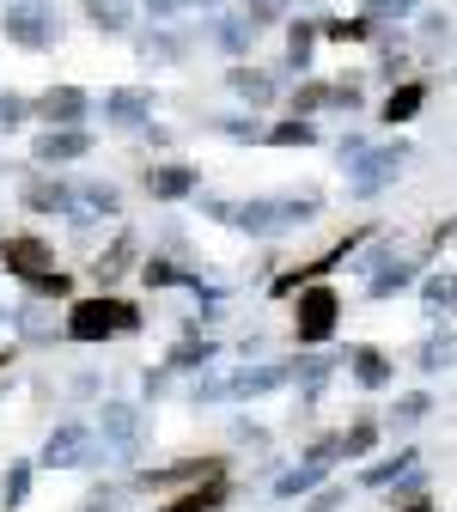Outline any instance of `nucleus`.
I'll use <instances>...</instances> for the list:
<instances>
[{
  "mask_svg": "<svg viewBox=\"0 0 457 512\" xmlns=\"http://www.w3.org/2000/svg\"><path fill=\"white\" fill-rule=\"evenodd\" d=\"M86 19L98 31H122L128 25V7H122V0H86Z\"/></svg>",
  "mask_w": 457,
  "mask_h": 512,
  "instance_id": "36",
  "label": "nucleus"
},
{
  "mask_svg": "<svg viewBox=\"0 0 457 512\" xmlns=\"http://www.w3.org/2000/svg\"><path fill=\"white\" fill-rule=\"evenodd\" d=\"M415 0H366V19H409Z\"/></svg>",
  "mask_w": 457,
  "mask_h": 512,
  "instance_id": "44",
  "label": "nucleus"
},
{
  "mask_svg": "<svg viewBox=\"0 0 457 512\" xmlns=\"http://www.w3.org/2000/svg\"><path fill=\"white\" fill-rule=\"evenodd\" d=\"M336 506H342V488H323V494L311 500V512H336Z\"/></svg>",
  "mask_w": 457,
  "mask_h": 512,
  "instance_id": "48",
  "label": "nucleus"
},
{
  "mask_svg": "<svg viewBox=\"0 0 457 512\" xmlns=\"http://www.w3.org/2000/svg\"><path fill=\"white\" fill-rule=\"evenodd\" d=\"M226 494H232V482H226V470H220V476H208V482L195 488V494L171 500L165 512H220V506H226Z\"/></svg>",
  "mask_w": 457,
  "mask_h": 512,
  "instance_id": "20",
  "label": "nucleus"
},
{
  "mask_svg": "<svg viewBox=\"0 0 457 512\" xmlns=\"http://www.w3.org/2000/svg\"><path fill=\"white\" fill-rule=\"evenodd\" d=\"M409 281H415V269H409V263H384V269L366 281V293H372V299H390V293H403Z\"/></svg>",
  "mask_w": 457,
  "mask_h": 512,
  "instance_id": "32",
  "label": "nucleus"
},
{
  "mask_svg": "<svg viewBox=\"0 0 457 512\" xmlns=\"http://www.w3.org/2000/svg\"><path fill=\"white\" fill-rule=\"evenodd\" d=\"M92 153V135L86 128H43V135L31 141V159L37 165H74V159H86Z\"/></svg>",
  "mask_w": 457,
  "mask_h": 512,
  "instance_id": "9",
  "label": "nucleus"
},
{
  "mask_svg": "<svg viewBox=\"0 0 457 512\" xmlns=\"http://www.w3.org/2000/svg\"><path fill=\"white\" fill-rule=\"evenodd\" d=\"M330 104H336V86H317V80H311V86H299V92H293V116H311V110H330Z\"/></svg>",
  "mask_w": 457,
  "mask_h": 512,
  "instance_id": "37",
  "label": "nucleus"
},
{
  "mask_svg": "<svg viewBox=\"0 0 457 512\" xmlns=\"http://www.w3.org/2000/svg\"><path fill=\"white\" fill-rule=\"evenodd\" d=\"M86 214H122V196H116V183H80V214L74 220H86Z\"/></svg>",
  "mask_w": 457,
  "mask_h": 512,
  "instance_id": "27",
  "label": "nucleus"
},
{
  "mask_svg": "<svg viewBox=\"0 0 457 512\" xmlns=\"http://www.w3.org/2000/svg\"><path fill=\"white\" fill-rule=\"evenodd\" d=\"M147 196H153V202H183V196H195V171H189V165H153V171H147Z\"/></svg>",
  "mask_w": 457,
  "mask_h": 512,
  "instance_id": "16",
  "label": "nucleus"
},
{
  "mask_svg": "<svg viewBox=\"0 0 457 512\" xmlns=\"http://www.w3.org/2000/svg\"><path fill=\"white\" fill-rule=\"evenodd\" d=\"M403 512H433V506H427V500H409V506H403Z\"/></svg>",
  "mask_w": 457,
  "mask_h": 512,
  "instance_id": "49",
  "label": "nucleus"
},
{
  "mask_svg": "<svg viewBox=\"0 0 457 512\" xmlns=\"http://www.w3.org/2000/svg\"><path fill=\"white\" fill-rule=\"evenodd\" d=\"M141 330V311L122 305V299H80L68 311V336L74 342H104V336H135Z\"/></svg>",
  "mask_w": 457,
  "mask_h": 512,
  "instance_id": "3",
  "label": "nucleus"
},
{
  "mask_svg": "<svg viewBox=\"0 0 457 512\" xmlns=\"http://www.w3.org/2000/svg\"><path fill=\"white\" fill-rule=\"evenodd\" d=\"M135 256H141V238H135V232H116V238H110V250L92 263V275L110 287V281H122L128 269H135Z\"/></svg>",
  "mask_w": 457,
  "mask_h": 512,
  "instance_id": "15",
  "label": "nucleus"
},
{
  "mask_svg": "<svg viewBox=\"0 0 457 512\" xmlns=\"http://www.w3.org/2000/svg\"><path fill=\"white\" fill-rule=\"evenodd\" d=\"M427 415H433V397L427 391H409V397H397V409H390V421H397V427H415Z\"/></svg>",
  "mask_w": 457,
  "mask_h": 512,
  "instance_id": "34",
  "label": "nucleus"
},
{
  "mask_svg": "<svg viewBox=\"0 0 457 512\" xmlns=\"http://www.w3.org/2000/svg\"><path fill=\"white\" fill-rule=\"evenodd\" d=\"M323 476H330V458H311V452H305L299 470H281V476H275V494H281V500H299V494H311Z\"/></svg>",
  "mask_w": 457,
  "mask_h": 512,
  "instance_id": "18",
  "label": "nucleus"
},
{
  "mask_svg": "<svg viewBox=\"0 0 457 512\" xmlns=\"http://www.w3.org/2000/svg\"><path fill=\"white\" fill-rule=\"evenodd\" d=\"M183 7H214V0H147V19L165 25V19H177Z\"/></svg>",
  "mask_w": 457,
  "mask_h": 512,
  "instance_id": "43",
  "label": "nucleus"
},
{
  "mask_svg": "<svg viewBox=\"0 0 457 512\" xmlns=\"http://www.w3.org/2000/svg\"><path fill=\"white\" fill-rule=\"evenodd\" d=\"M421 104H427V86H421V80H403L397 92L384 98V122H409V116H415Z\"/></svg>",
  "mask_w": 457,
  "mask_h": 512,
  "instance_id": "28",
  "label": "nucleus"
},
{
  "mask_svg": "<svg viewBox=\"0 0 457 512\" xmlns=\"http://www.w3.org/2000/svg\"><path fill=\"white\" fill-rule=\"evenodd\" d=\"M311 141H317V128H311L305 116H293V122L269 128V147H311Z\"/></svg>",
  "mask_w": 457,
  "mask_h": 512,
  "instance_id": "33",
  "label": "nucleus"
},
{
  "mask_svg": "<svg viewBox=\"0 0 457 512\" xmlns=\"http://www.w3.org/2000/svg\"><path fill=\"white\" fill-rule=\"evenodd\" d=\"M141 281H147V287H189V293H202V299H214V293L202 287V275H189V269H177V263H159V256H153V263L141 269Z\"/></svg>",
  "mask_w": 457,
  "mask_h": 512,
  "instance_id": "23",
  "label": "nucleus"
},
{
  "mask_svg": "<svg viewBox=\"0 0 457 512\" xmlns=\"http://www.w3.org/2000/svg\"><path fill=\"white\" fill-rule=\"evenodd\" d=\"M147 116H153V98H147L141 86L104 92V122H116V128H147Z\"/></svg>",
  "mask_w": 457,
  "mask_h": 512,
  "instance_id": "13",
  "label": "nucleus"
},
{
  "mask_svg": "<svg viewBox=\"0 0 457 512\" xmlns=\"http://www.w3.org/2000/svg\"><path fill=\"white\" fill-rule=\"evenodd\" d=\"M336 311H342V299H336L330 287H305V293H299V311H293L299 342H305V348H311V342H330V330H336Z\"/></svg>",
  "mask_w": 457,
  "mask_h": 512,
  "instance_id": "8",
  "label": "nucleus"
},
{
  "mask_svg": "<svg viewBox=\"0 0 457 512\" xmlns=\"http://www.w3.org/2000/svg\"><path fill=\"white\" fill-rule=\"evenodd\" d=\"M330 110H348V116H354V110H360V86H336V104H330Z\"/></svg>",
  "mask_w": 457,
  "mask_h": 512,
  "instance_id": "47",
  "label": "nucleus"
},
{
  "mask_svg": "<svg viewBox=\"0 0 457 512\" xmlns=\"http://www.w3.org/2000/svg\"><path fill=\"white\" fill-rule=\"evenodd\" d=\"M330 372H336L330 354H305V360H293V378H299V391H305V397H317L323 384H330Z\"/></svg>",
  "mask_w": 457,
  "mask_h": 512,
  "instance_id": "29",
  "label": "nucleus"
},
{
  "mask_svg": "<svg viewBox=\"0 0 457 512\" xmlns=\"http://www.w3.org/2000/svg\"><path fill=\"white\" fill-rule=\"evenodd\" d=\"M317 37H323V19H293L287 25V61L305 74L311 68V49H317Z\"/></svg>",
  "mask_w": 457,
  "mask_h": 512,
  "instance_id": "22",
  "label": "nucleus"
},
{
  "mask_svg": "<svg viewBox=\"0 0 457 512\" xmlns=\"http://www.w3.org/2000/svg\"><path fill=\"white\" fill-rule=\"evenodd\" d=\"M293 378V360H263V366H244V372H214L195 384V403H238V397H269Z\"/></svg>",
  "mask_w": 457,
  "mask_h": 512,
  "instance_id": "1",
  "label": "nucleus"
},
{
  "mask_svg": "<svg viewBox=\"0 0 457 512\" xmlns=\"http://www.w3.org/2000/svg\"><path fill=\"white\" fill-rule=\"evenodd\" d=\"M409 470H421V452H397V458H384V464H366L360 482L366 488H390V482H403Z\"/></svg>",
  "mask_w": 457,
  "mask_h": 512,
  "instance_id": "24",
  "label": "nucleus"
},
{
  "mask_svg": "<svg viewBox=\"0 0 457 512\" xmlns=\"http://www.w3.org/2000/svg\"><path fill=\"white\" fill-rule=\"evenodd\" d=\"M372 445H378V427H372V421H354V427L342 433V458H366Z\"/></svg>",
  "mask_w": 457,
  "mask_h": 512,
  "instance_id": "39",
  "label": "nucleus"
},
{
  "mask_svg": "<svg viewBox=\"0 0 457 512\" xmlns=\"http://www.w3.org/2000/svg\"><path fill=\"white\" fill-rule=\"evenodd\" d=\"M421 305H427V317H445L457 305V275H427L421 281Z\"/></svg>",
  "mask_w": 457,
  "mask_h": 512,
  "instance_id": "30",
  "label": "nucleus"
},
{
  "mask_svg": "<svg viewBox=\"0 0 457 512\" xmlns=\"http://www.w3.org/2000/svg\"><path fill=\"white\" fill-rule=\"evenodd\" d=\"M403 165H409V141H384V147H366L360 159H348V196L354 202H366V196H378V189H390L403 177Z\"/></svg>",
  "mask_w": 457,
  "mask_h": 512,
  "instance_id": "4",
  "label": "nucleus"
},
{
  "mask_svg": "<svg viewBox=\"0 0 457 512\" xmlns=\"http://www.w3.org/2000/svg\"><path fill=\"white\" fill-rule=\"evenodd\" d=\"M226 86H232L250 110H256V104H275V92H281V80H275V74H263V68H232V74H226Z\"/></svg>",
  "mask_w": 457,
  "mask_h": 512,
  "instance_id": "17",
  "label": "nucleus"
},
{
  "mask_svg": "<svg viewBox=\"0 0 457 512\" xmlns=\"http://www.w3.org/2000/svg\"><path fill=\"white\" fill-rule=\"evenodd\" d=\"M141 427H147V421H141L135 403H104V409H98V433H104V445H110L122 464L141 458Z\"/></svg>",
  "mask_w": 457,
  "mask_h": 512,
  "instance_id": "6",
  "label": "nucleus"
},
{
  "mask_svg": "<svg viewBox=\"0 0 457 512\" xmlns=\"http://www.w3.org/2000/svg\"><path fill=\"white\" fill-rule=\"evenodd\" d=\"M0 317H7V311H0Z\"/></svg>",
  "mask_w": 457,
  "mask_h": 512,
  "instance_id": "53",
  "label": "nucleus"
},
{
  "mask_svg": "<svg viewBox=\"0 0 457 512\" xmlns=\"http://www.w3.org/2000/svg\"><path fill=\"white\" fill-rule=\"evenodd\" d=\"M25 494H31V464H7V488H0V506H25Z\"/></svg>",
  "mask_w": 457,
  "mask_h": 512,
  "instance_id": "38",
  "label": "nucleus"
},
{
  "mask_svg": "<svg viewBox=\"0 0 457 512\" xmlns=\"http://www.w3.org/2000/svg\"><path fill=\"white\" fill-rule=\"evenodd\" d=\"M226 464L220 458H183V464H165V470H141L135 482L141 488H177V482H208V476H220Z\"/></svg>",
  "mask_w": 457,
  "mask_h": 512,
  "instance_id": "14",
  "label": "nucleus"
},
{
  "mask_svg": "<svg viewBox=\"0 0 457 512\" xmlns=\"http://www.w3.org/2000/svg\"><path fill=\"white\" fill-rule=\"evenodd\" d=\"M37 116H43V122H55V128H74V122H86V116H92V98H86L80 86H49V92L37 98Z\"/></svg>",
  "mask_w": 457,
  "mask_h": 512,
  "instance_id": "12",
  "label": "nucleus"
},
{
  "mask_svg": "<svg viewBox=\"0 0 457 512\" xmlns=\"http://www.w3.org/2000/svg\"><path fill=\"white\" fill-rule=\"evenodd\" d=\"M183 55V37H171V31H147L141 37V61H177Z\"/></svg>",
  "mask_w": 457,
  "mask_h": 512,
  "instance_id": "35",
  "label": "nucleus"
},
{
  "mask_svg": "<svg viewBox=\"0 0 457 512\" xmlns=\"http://www.w3.org/2000/svg\"><path fill=\"white\" fill-rule=\"evenodd\" d=\"M0 366H13V354H0Z\"/></svg>",
  "mask_w": 457,
  "mask_h": 512,
  "instance_id": "52",
  "label": "nucleus"
},
{
  "mask_svg": "<svg viewBox=\"0 0 457 512\" xmlns=\"http://www.w3.org/2000/svg\"><path fill=\"white\" fill-rule=\"evenodd\" d=\"M323 37L330 43H366V37H378V19H323Z\"/></svg>",
  "mask_w": 457,
  "mask_h": 512,
  "instance_id": "31",
  "label": "nucleus"
},
{
  "mask_svg": "<svg viewBox=\"0 0 457 512\" xmlns=\"http://www.w3.org/2000/svg\"><path fill=\"white\" fill-rule=\"evenodd\" d=\"M214 128H220L226 141H269L263 128H256V116H214Z\"/></svg>",
  "mask_w": 457,
  "mask_h": 512,
  "instance_id": "40",
  "label": "nucleus"
},
{
  "mask_svg": "<svg viewBox=\"0 0 457 512\" xmlns=\"http://www.w3.org/2000/svg\"><path fill=\"white\" fill-rule=\"evenodd\" d=\"M220 360V342H208V336H183L171 354H165V372H195V366H214Z\"/></svg>",
  "mask_w": 457,
  "mask_h": 512,
  "instance_id": "19",
  "label": "nucleus"
},
{
  "mask_svg": "<svg viewBox=\"0 0 457 512\" xmlns=\"http://www.w3.org/2000/svg\"><path fill=\"white\" fill-rule=\"evenodd\" d=\"M25 208L31 214H80V189L61 177H31L25 183Z\"/></svg>",
  "mask_w": 457,
  "mask_h": 512,
  "instance_id": "10",
  "label": "nucleus"
},
{
  "mask_svg": "<svg viewBox=\"0 0 457 512\" xmlns=\"http://www.w3.org/2000/svg\"><path fill=\"white\" fill-rule=\"evenodd\" d=\"M19 330H25L31 342H37V336H49V324H43V311H37V305H25V311H19Z\"/></svg>",
  "mask_w": 457,
  "mask_h": 512,
  "instance_id": "46",
  "label": "nucleus"
},
{
  "mask_svg": "<svg viewBox=\"0 0 457 512\" xmlns=\"http://www.w3.org/2000/svg\"><path fill=\"white\" fill-rule=\"evenodd\" d=\"M348 366H354V384H360V391H384V384H390V360H384L378 348H354Z\"/></svg>",
  "mask_w": 457,
  "mask_h": 512,
  "instance_id": "21",
  "label": "nucleus"
},
{
  "mask_svg": "<svg viewBox=\"0 0 457 512\" xmlns=\"http://www.w3.org/2000/svg\"><path fill=\"white\" fill-rule=\"evenodd\" d=\"M0 269H13V275L31 281V275H49V269H55V256H49L43 238H25V232H19V238L0 244Z\"/></svg>",
  "mask_w": 457,
  "mask_h": 512,
  "instance_id": "11",
  "label": "nucleus"
},
{
  "mask_svg": "<svg viewBox=\"0 0 457 512\" xmlns=\"http://www.w3.org/2000/svg\"><path fill=\"white\" fill-rule=\"evenodd\" d=\"M31 293H49V299H68V293H74V275H61V269H49V275H31Z\"/></svg>",
  "mask_w": 457,
  "mask_h": 512,
  "instance_id": "42",
  "label": "nucleus"
},
{
  "mask_svg": "<svg viewBox=\"0 0 457 512\" xmlns=\"http://www.w3.org/2000/svg\"><path fill=\"white\" fill-rule=\"evenodd\" d=\"M445 25H451L445 13H427V19H421V43H427V49H439V43H445Z\"/></svg>",
  "mask_w": 457,
  "mask_h": 512,
  "instance_id": "45",
  "label": "nucleus"
},
{
  "mask_svg": "<svg viewBox=\"0 0 457 512\" xmlns=\"http://www.w3.org/2000/svg\"><path fill=\"white\" fill-rule=\"evenodd\" d=\"M0 31H7V43H19V49H55V37H61L49 0H13V7L0 13Z\"/></svg>",
  "mask_w": 457,
  "mask_h": 512,
  "instance_id": "5",
  "label": "nucleus"
},
{
  "mask_svg": "<svg viewBox=\"0 0 457 512\" xmlns=\"http://www.w3.org/2000/svg\"><path fill=\"white\" fill-rule=\"evenodd\" d=\"M256 31H263V25H256L250 13H244V19H214V43H220L226 55H244V49L256 43Z\"/></svg>",
  "mask_w": 457,
  "mask_h": 512,
  "instance_id": "25",
  "label": "nucleus"
},
{
  "mask_svg": "<svg viewBox=\"0 0 457 512\" xmlns=\"http://www.w3.org/2000/svg\"><path fill=\"white\" fill-rule=\"evenodd\" d=\"M25 116H31V104H25L19 92H0V135H13Z\"/></svg>",
  "mask_w": 457,
  "mask_h": 512,
  "instance_id": "41",
  "label": "nucleus"
},
{
  "mask_svg": "<svg viewBox=\"0 0 457 512\" xmlns=\"http://www.w3.org/2000/svg\"><path fill=\"white\" fill-rule=\"evenodd\" d=\"M421 372H445V366H457V330H433L427 342H421Z\"/></svg>",
  "mask_w": 457,
  "mask_h": 512,
  "instance_id": "26",
  "label": "nucleus"
},
{
  "mask_svg": "<svg viewBox=\"0 0 457 512\" xmlns=\"http://www.w3.org/2000/svg\"><path fill=\"white\" fill-rule=\"evenodd\" d=\"M244 7H275V0H244Z\"/></svg>",
  "mask_w": 457,
  "mask_h": 512,
  "instance_id": "50",
  "label": "nucleus"
},
{
  "mask_svg": "<svg viewBox=\"0 0 457 512\" xmlns=\"http://www.w3.org/2000/svg\"><path fill=\"white\" fill-rule=\"evenodd\" d=\"M323 202L317 196H281V202H232V214H226V226H238V232H250V238H275L281 226H293V220H311Z\"/></svg>",
  "mask_w": 457,
  "mask_h": 512,
  "instance_id": "2",
  "label": "nucleus"
},
{
  "mask_svg": "<svg viewBox=\"0 0 457 512\" xmlns=\"http://www.w3.org/2000/svg\"><path fill=\"white\" fill-rule=\"evenodd\" d=\"M43 464L49 470H86V464H98V439L80 421H68V427H55L43 439Z\"/></svg>",
  "mask_w": 457,
  "mask_h": 512,
  "instance_id": "7",
  "label": "nucleus"
},
{
  "mask_svg": "<svg viewBox=\"0 0 457 512\" xmlns=\"http://www.w3.org/2000/svg\"><path fill=\"white\" fill-rule=\"evenodd\" d=\"M104 506H110V500H92V506H86V512H104Z\"/></svg>",
  "mask_w": 457,
  "mask_h": 512,
  "instance_id": "51",
  "label": "nucleus"
}]
</instances>
